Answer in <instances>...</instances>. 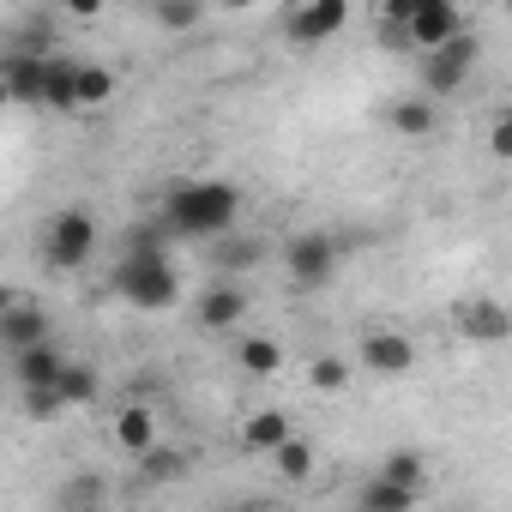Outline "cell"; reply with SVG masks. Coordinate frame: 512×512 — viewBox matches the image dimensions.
I'll return each mask as SVG.
<instances>
[{
  "mask_svg": "<svg viewBox=\"0 0 512 512\" xmlns=\"http://www.w3.org/2000/svg\"><path fill=\"white\" fill-rule=\"evenodd\" d=\"M350 25V0H314V7H296L284 13V37L296 49H320L326 37H338Z\"/></svg>",
  "mask_w": 512,
  "mask_h": 512,
  "instance_id": "obj_5",
  "label": "cell"
},
{
  "mask_svg": "<svg viewBox=\"0 0 512 512\" xmlns=\"http://www.w3.org/2000/svg\"><path fill=\"white\" fill-rule=\"evenodd\" d=\"M241 223V187L235 181H175L163 193V229L187 241H223Z\"/></svg>",
  "mask_w": 512,
  "mask_h": 512,
  "instance_id": "obj_1",
  "label": "cell"
},
{
  "mask_svg": "<svg viewBox=\"0 0 512 512\" xmlns=\"http://www.w3.org/2000/svg\"><path fill=\"white\" fill-rule=\"evenodd\" d=\"M151 19H157L163 31H199V25H205V7H199V0H157Z\"/></svg>",
  "mask_w": 512,
  "mask_h": 512,
  "instance_id": "obj_25",
  "label": "cell"
},
{
  "mask_svg": "<svg viewBox=\"0 0 512 512\" xmlns=\"http://www.w3.org/2000/svg\"><path fill=\"white\" fill-rule=\"evenodd\" d=\"M43 85H49L43 55H19V49L0 55V91H7V103H43Z\"/></svg>",
  "mask_w": 512,
  "mask_h": 512,
  "instance_id": "obj_12",
  "label": "cell"
},
{
  "mask_svg": "<svg viewBox=\"0 0 512 512\" xmlns=\"http://www.w3.org/2000/svg\"><path fill=\"white\" fill-rule=\"evenodd\" d=\"M109 97H115V73L85 61V67H79V109H103Z\"/></svg>",
  "mask_w": 512,
  "mask_h": 512,
  "instance_id": "obj_27",
  "label": "cell"
},
{
  "mask_svg": "<svg viewBox=\"0 0 512 512\" xmlns=\"http://www.w3.org/2000/svg\"><path fill=\"white\" fill-rule=\"evenodd\" d=\"M350 380H356V368H350L344 356H314V362H308V386H314L320 398H338V392H350Z\"/></svg>",
  "mask_w": 512,
  "mask_h": 512,
  "instance_id": "obj_23",
  "label": "cell"
},
{
  "mask_svg": "<svg viewBox=\"0 0 512 512\" xmlns=\"http://www.w3.org/2000/svg\"><path fill=\"white\" fill-rule=\"evenodd\" d=\"M211 260H217V272H223V278L253 272V266L266 260V241H260V235H223V241L211 247Z\"/></svg>",
  "mask_w": 512,
  "mask_h": 512,
  "instance_id": "obj_17",
  "label": "cell"
},
{
  "mask_svg": "<svg viewBox=\"0 0 512 512\" xmlns=\"http://www.w3.org/2000/svg\"><path fill=\"white\" fill-rule=\"evenodd\" d=\"M386 127H392L398 139H434L440 109H434V97H398V103L386 109Z\"/></svg>",
  "mask_w": 512,
  "mask_h": 512,
  "instance_id": "obj_15",
  "label": "cell"
},
{
  "mask_svg": "<svg viewBox=\"0 0 512 512\" xmlns=\"http://www.w3.org/2000/svg\"><path fill=\"white\" fill-rule=\"evenodd\" d=\"M235 368L253 374V380H266V374L284 368V344H278V338H241V344H235Z\"/></svg>",
  "mask_w": 512,
  "mask_h": 512,
  "instance_id": "obj_22",
  "label": "cell"
},
{
  "mask_svg": "<svg viewBox=\"0 0 512 512\" xmlns=\"http://www.w3.org/2000/svg\"><path fill=\"white\" fill-rule=\"evenodd\" d=\"M416 506H422V494L392 488V482H380V476H368V482L356 488V512H416Z\"/></svg>",
  "mask_w": 512,
  "mask_h": 512,
  "instance_id": "obj_21",
  "label": "cell"
},
{
  "mask_svg": "<svg viewBox=\"0 0 512 512\" xmlns=\"http://www.w3.org/2000/svg\"><path fill=\"white\" fill-rule=\"evenodd\" d=\"M61 374H67V356H61L55 344H37V350L13 356V380H19V392H43V386H61Z\"/></svg>",
  "mask_w": 512,
  "mask_h": 512,
  "instance_id": "obj_14",
  "label": "cell"
},
{
  "mask_svg": "<svg viewBox=\"0 0 512 512\" xmlns=\"http://www.w3.org/2000/svg\"><path fill=\"white\" fill-rule=\"evenodd\" d=\"M175 476H181V452L157 446V452L139 458V488H163V482H175Z\"/></svg>",
  "mask_w": 512,
  "mask_h": 512,
  "instance_id": "obj_28",
  "label": "cell"
},
{
  "mask_svg": "<svg viewBox=\"0 0 512 512\" xmlns=\"http://www.w3.org/2000/svg\"><path fill=\"white\" fill-rule=\"evenodd\" d=\"M272 470H278L284 482H308V476H314V446H308V440L296 434V440H290L284 452H272Z\"/></svg>",
  "mask_w": 512,
  "mask_h": 512,
  "instance_id": "obj_26",
  "label": "cell"
},
{
  "mask_svg": "<svg viewBox=\"0 0 512 512\" xmlns=\"http://www.w3.org/2000/svg\"><path fill=\"white\" fill-rule=\"evenodd\" d=\"M500 121H512V103H506V109H500Z\"/></svg>",
  "mask_w": 512,
  "mask_h": 512,
  "instance_id": "obj_31",
  "label": "cell"
},
{
  "mask_svg": "<svg viewBox=\"0 0 512 512\" xmlns=\"http://www.w3.org/2000/svg\"><path fill=\"white\" fill-rule=\"evenodd\" d=\"M476 67V37L464 31L458 43H446L440 55H422V97H452Z\"/></svg>",
  "mask_w": 512,
  "mask_h": 512,
  "instance_id": "obj_6",
  "label": "cell"
},
{
  "mask_svg": "<svg viewBox=\"0 0 512 512\" xmlns=\"http://www.w3.org/2000/svg\"><path fill=\"white\" fill-rule=\"evenodd\" d=\"M452 326H458L464 344H512V308L494 302V296H470V302H458Z\"/></svg>",
  "mask_w": 512,
  "mask_h": 512,
  "instance_id": "obj_7",
  "label": "cell"
},
{
  "mask_svg": "<svg viewBox=\"0 0 512 512\" xmlns=\"http://www.w3.org/2000/svg\"><path fill=\"white\" fill-rule=\"evenodd\" d=\"M109 506V482L97 470H73L61 482V512H103Z\"/></svg>",
  "mask_w": 512,
  "mask_h": 512,
  "instance_id": "obj_18",
  "label": "cell"
},
{
  "mask_svg": "<svg viewBox=\"0 0 512 512\" xmlns=\"http://www.w3.org/2000/svg\"><path fill=\"white\" fill-rule=\"evenodd\" d=\"M488 151H494L500 163H512V121H494V127H488Z\"/></svg>",
  "mask_w": 512,
  "mask_h": 512,
  "instance_id": "obj_30",
  "label": "cell"
},
{
  "mask_svg": "<svg viewBox=\"0 0 512 512\" xmlns=\"http://www.w3.org/2000/svg\"><path fill=\"white\" fill-rule=\"evenodd\" d=\"M61 410H67V398H61L55 386H43V392H25V416H31V422H55Z\"/></svg>",
  "mask_w": 512,
  "mask_h": 512,
  "instance_id": "obj_29",
  "label": "cell"
},
{
  "mask_svg": "<svg viewBox=\"0 0 512 512\" xmlns=\"http://www.w3.org/2000/svg\"><path fill=\"white\" fill-rule=\"evenodd\" d=\"M61 398H67V410L73 404H97V392H103V380H97V368H85V362H67V374H61V386H55Z\"/></svg>",
  "mask_w": 512,
  "mask_h": 512,
  "instance_id": "obj_24",
  "label": "cell"
},
{
  "mask_svg": "<svg viewBox=\"0 0 512 512\" xmlns=\"http://www.w3.org/2000/svg\"><path fill=\"white\" fill-rule=\"evenodd\" d=\"M109 284H115V296H121L127 308H139V314H163V308L181 302V278H175V266H169V253H127Z\"/></svg>",
  "mask_w": 512,
  "mask_h": 512,
  "instance_id": "obj_2",
  "label": "cell"
},
{
  "mask_svg": "<svg viewBox=\"0 0 512 512\" xmlns=\"http://www.w3.org/2000/svg\"><path fill=\"white\" fill-rule=\"evenodd\" d=\"M79 67L73 55H49V85H43V103L49 109H79Z\"/></svg>",
  "mask_w": 512,
  "mask_h": 512,
  "instance_id": "obj_19",
  "label": "cell"
},
{
  "mask_svg": "<svg viewBox=\"0 0 512 512\" xmlns=\"http://www.w3.org/2000/svg\"><path fill=\"white\" fill-rule=\"evenodd\" d=\"M193 320H199L205 332H241V320H247V290H241L235 278H217L211 290H199Z\"/></svg>",
  "mask_w": 512,
  "mask_h": 512,
  "instance_id": "obj_10",
  "label": "cell"
},
{
  "mask_svg": "<svg viewBox=\"0 0 512 512\" xmlns=\"http://www.w3.org/2000/svg\"><path fill=\"white\" fill-rule=\"evenodd\" d=\"M470 25H464V13L452 7V0H422L416 7V19H410V49H422V55H440L446 43H458Z\"/></svg>",
  "mask_w": 512,
  "mask_h": 512,
  "instance_id": "obj_8",
  "label": "cell"
},
{
  "mask_svg": "<svg viewBox=\"0 0 512 512\" xmlns=\"http://www.w3.org/2000/svg\"><path fill=\"white\" fill-rule=\"evenodd\" d=\"M0 344H7L13 356H25V350H37V344H55V326H49L43 308L7 302V308H0Z\"/></svg>",
  "mask_w": 512,
  "mask_h": 512,
  "instance_id": "obj_11",
  "label": "cell"
},
{
  "mask_svg": "<svg viewBox=\"0 0 512 512\" xmlns=\"http://www.w3.org/2000/svg\"><path fill=\"white\" fill-rule=\"evenodd\" d=\"M266 512H290V506H266Z\"/></svg>",
  "mask_w": 512,
  "mask_h": 512,
  "instance_id": "obj_32",
  "label": "cell"
},
{
  "mask_svg": "<svg viewBox=\"0 0 512 512\" xmlns=\"http://www.w3.org/2000/svg\"><path fill=\"white\" fill-rule=\"evenodd\" d=\"M290 440H296L290 410H253V416H241V452H253V458H272Z\"/></svg>",
  "mask_w": 512,
  "mask_h": 512,
  "instance_id": "obj_13",
  "label": "cell"
},
{
  "mask_svg": "<svg viewBox=\"0 0 512 512\" xmlns=\"http://www.w3.org/2000/svg\"><path fill=\"white\" fill-rule=\"evenodd\" d=\"M356 362H362L368 374H380V380H398V374H410V368H416V344H410L404 332L380 326V332H362Z\"/></svg>",
  "mask_w": 512,
  "mask_h": 512,
  "instance_id": "obj_9",
  "label": "cell"
},
{
  "mask_svg": "<svg viewBox=\"0 0 512 512\" xmlns=\"http://www.w3.org/2000/svg\"><path fill=\"white\" fill-rule=\"evenodd\" d=\"M380 482H392V488H410V494H422V482H428V458L422 452H410V446H398V452H386L380 458V470H374Z\"/></svg>",
  "mask_w": 512,
  "mask_h": 512,
  "instance_id": "obj_20",
  "label": "cell"
},
{
  "mask_svg": "<svg viewBox=\"0 0 512 512\" xmlns=\"http://www.w3.org/2000/svg\"><path fill=\"white\" fill-rule=\"evenodd\" d=\"M115 446L127 452V458H145V452H157L163 440H157V416L145 410V404H127L121 416H115Z\"/></svg>",
  "mask_w": 512,
  "mask_h": 512,
  "instance_id": "obj_16",
  "label": "cell"
},
{
  "mask_svg": "<svg viewBox=\"0 0 512 512\" xmlns=\"http://www.w3.org/2000/svg\"><path fill=\"white\" fill-rule=\"evenodd\" d=\"M91 253H97V217L79 211V205L55 211L49 229H43V260L55 272H79V266H91Z\"/></svg>",
  "mask_w": 512,
  "mask_h": 512,
  "instance_id": "obj_3",
  "label": "cell"
},
{
  "mask_svg": "<svg viewBox=\"0 0 512 512\" xmlns=\"http://www.w3.org/2000/svg\"><path fill=\"white\" fill-rule=\"evenodd\" d=\"M284 272H290L296 290H320V284H332V272H338V241L320 235V229L290 235V241H284Z\"/></svg>",
  "mask_w": 512,
  "mask_h": 512,
  "instance_id": "obj_4",
  "label": "cell"
}]
</instances>
